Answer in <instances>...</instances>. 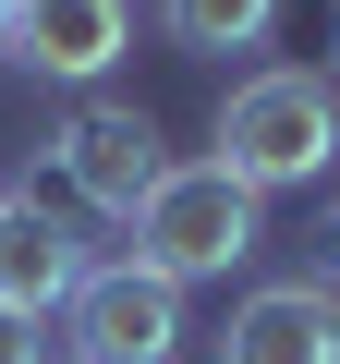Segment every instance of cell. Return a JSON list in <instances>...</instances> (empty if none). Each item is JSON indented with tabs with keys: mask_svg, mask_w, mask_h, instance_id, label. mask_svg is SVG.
Here are the masks:
<instances>
[{
	"mask_svg": "<svg viewBox=\"0 0 340 364\" xmlns=\"http://www.w3.org/2000/svg\"><path fill=\"white\" fill-rule=\"evenodd\" d=\"M328 158H340V85H328V73L267 61V73H243V85L219 97V170L243 182V195L328 182Z\"/></svg>",
	"mask_w": 340,
	"mask_h": 364,
	"instance_id": "1",
	"label": "cell"
},
{
	"mask_svg": "<svg viewBox=\"0 0 340 364\" xmlns=\"http://www.w3.org/2000/svg\"><path fill=\"white\" fill-rule=\"evenodd\" d=\"M255 207H267V195H243L219 158H170L158 195H146L122 231H134V267H158L170 291H195V279H231V267L255 255Z\"/></svg>",
	"mask_w": 340,
	"mask_h": 364,
	"instance_id": "2",
	"label": "cell"
},
{
	"mask_svg": "<svg viewBox=\"0 0 340 364\" xmlns=\"http://www.w3.org/2000/svg\"><path fill=\"white\" fill-rule=\"evenodd\" d=\"M170 352H183V291H170L158 267L110 255V267L73 279V304H61V364H170Z\"/></svg>",
	"mask_w": 340,
	"mask_h": 364,
	"instance_id": "3",
	"label": "cell"
},
{
	"mask_svg": "<svg viewBox=\"0 0 340 364\" xmlns=\"http://www.w3.org/2000/svg\"><path fill=\"white\" fill-rule=\"evenodd\" d=\"M49 158H61V182H73V207H97V219H134V207L158 195V170H170V146H158V122H146L134 97H85V109H61Z\"/></svg>",
	"mask_w": 340,
	"mask_h": 364,
	"instance_id": "4",
	"label": "cell"
},
{
	"mask_svg": "<svg viewBox=\"0 0 340 364\" xmlns=\"http://www.w3.org/2000/svg\"><path fill=\"white\" fill-rule=\"evenodd\" d=\"M219 364H340V291L328 279H255L219 328Z\"/></svg>",
	"mask_w": 340,
	"mask_h": 364,
	"instance_id": "5",
	"label": "cell"
},
{
	"mask_svg": "<svg viewBox=\"0 0 340 364\" xmlns=\"http://www.w3.org/2000/svg\"><path fill=\"white\" fill-rule=\"evenodd\" d=\"M85 267H97V255H85V231H73L61 207L0 195V304H13V316H61Z\"/></svg>",
	"mask_w": 340,
	"mask_h": 364,
	"instance_id": "6",
	"label": "cell"
},
{
	"mask_svg": "<svg viewBox=\"0 0 340 364\" xmlns=\"http://www.w3.org/2000/svg\"><path fill=\"white\" fill-rule=\"evenodd\" d=\"M122 49H134V13H122V0H25V13H13V61L37 85H97Z\"/></svg>",
	"mask_w": 340,
	"mask_h": 364,
	"instance_id": "7",
	"label": "cell"
},
{
	"mask_svg": "<svg viewBox=\"0 0 340 364\" xmlns=\"http://www.w3.org/2000/svg\"><path fill=\"white\" fill-rule=\"evenodd\" d=\"M158 25H170V49H195V61H231V49H267L280 0H158Z\"/></svg>",
	"mask_w": 340,
	"mask_h": 364,
	"instance_id": "8",
	"label": "cell"
},
{
	"mask_svg": "<svg viewBox=\"0 0 340 364\" xmlns=\"http://www.w3.org/2000/svg\"><path fill=\"white\" fill-rule=\"evenodd\" d=\"M49 316H13V304H0V364H49V340H37Z\"/></svg>",
	"mask_w": 340,
	"mask_h": 364,
	"instance_id": "9",
	"label": "cell"
},
{
	"mask_svg": "<svg viewBox=\"0 0 340 364\" xmlns=\"http://www.w3.org/2000/svg\"><path fill=\"white\" fill-rule=\"evenodd\" d=\"M304 255H316V267H304V279H328V291H340V207H328V219H316V243H304Z\"/></svg>",
	"mask_w": 340,
	"mask_h": 364,
	"instance_id": "10",
	"label": "cell"
},
{
	"mask_svg": "<svg viewBox=\"0 0 340 364\" xmlns=\"http://www.w3.org/2000/svg\"><path fill=\"white\" fill-rule=\"evenodd\" d=\"M13 13H25V0H0V61H13Z\"/></svg>",
	"mask_w": 340,
	"mask_h": 364,
	"instance_id": "11",
	"label": "cell"
},
{
	"mask_svg": "<svg viewBox=\"0 0 340 364\" xmlns=\"http://www.w3.org/2000/svg\"><path fill=\"white\" fill-rule=\"evenodd\" d=\"M0 195H13V182H0Z\"/></svg>",
	"mask_w": 340,
	"mask_h": 364,
	"instance_id": "12",
	"label": "cell"
}]
</instances>
